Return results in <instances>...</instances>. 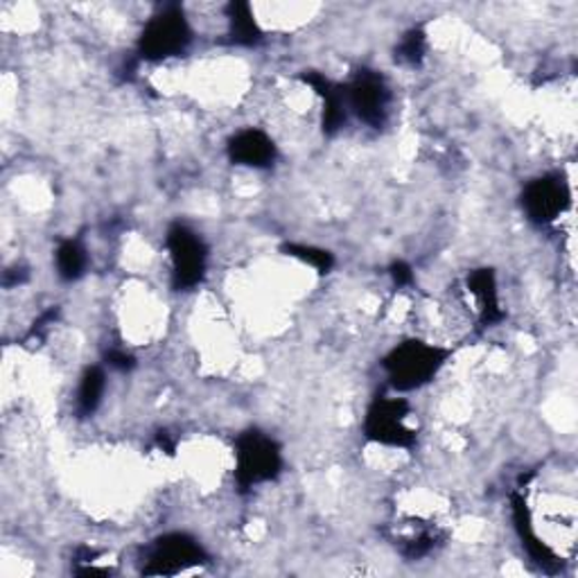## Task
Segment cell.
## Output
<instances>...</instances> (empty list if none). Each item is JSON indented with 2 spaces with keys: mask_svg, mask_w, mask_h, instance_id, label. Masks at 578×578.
<instances>
[{
  "mask_svg": "<svg viewBox=\"0 0 578 578\" xmlns=\"http://www.w3.org/2000/svg\"><path fill=\"white\" fill-rule=\"evenodd\" d=\"M450 355L452 353L448 349L427 344L422 340H405L382 360V368L387 373L389 387L398 394H407L425 387L437 377Z\"/></svg>",
  "mask_w": 578,
  "mask_h": 578,
  "instance_id": "cell-1",
  "label": "cell"
},
{
  "mask_svg": "<svg viewBox=\"0 0 578 578\" xmlns=\"http://www.w3.org/2000/svg\"><path fill=\"white\" fill-rule=\"evenodd\" d=\"M282 472V450L276 439L260 429H247L235 439V484L247 493Z\"/></svg>",
  "mask_w": 578,
  "mask_h": 578,
  "instance_id": "cell-2",
  "label": "cell"
},
{
  "mask_svg": "<svg viewBox=\"0 0 578 578\" xmlns=\"http://www.w3.org/2000/svg\"><path fill=\"white\" fill-rule=\"evenodd\" d=\"M192 43V28L181 6L161 8L144 23L136 55L138 62H165L183 55Z\"/></svg>",
  "mask_w": 578,
  "mask_h": 578,
  "instance_id": "cell-3",
  "label": "cell"
},
{
  "mask_svg": "<svg viewBox=\"0 0 578 578\" xmlns=\"http://www.w3.org/2000/svg\"><path fill=\"white\" fill-rule=\"evenodd\" d=\"M165 245L172 263V287L176 292H188L204 282L208 271V247L200 233L174 222L168 228Z\"/></svg>",
  "mask_w": 578,
  "mask_h": 578,
  "instance_id": "cell-4",
  "label": "cell"
},
{
  "mask_svg": "<svg viewBox=\"0 0 578 578\" xmlns=\"http://www.w3.org/2000/svg\"><path fill=\"white\" fill-rule=\"evenodd\" d=\"M409 414H411V405L405 398L398 396L375 398L364 416L366 439L377 446L411 450L418 441V434L407 425Z\"/></svg>",
  "mask_w": 578,
  "mask_h": 578,
  "instance_id": "cell-5",
  "label": "cell"
},
{
  "mask_svg": "<svg viewBox=\"0 0 578 578\" xmlns=\"http://www.w3.org/2000/svg\"><path fill=\"white\" fill-rule=\"evenodd\" d=\"M346 109L360 122L382 129L392 114V88L379 73L362 68L344 84Z\"/></svg>",
  "mask_w": 578,
  "mask_h": 578,
  "instance_id": "cell-6",
  "label": "cell"
},
{
  "mask_svg": "<svg viewBox=\"0 0 578 578\" xmlns=\"http://www.w3.org/2000/svg\"><path fill=\"white\" fill-rule=\"evenodd\" d=\"M211 558L206 549L188 534H165L144 552V576H174L192 567L206 565Z\"/></svg>",
  "mask_w": 578,
  "mask_h": 578,
  "instance_id": "cell-7",
  "label": "cell"
},
{
  "mask_svg": "<svg viewBox=\"0 0 578 578\" xmlns=\"http://www.w3.org/2000/svg\"><path fill=\"white\" fill-rule=\"evenodd\" d=\"M571 204V192L560 174H545L528 181L522 190V208L526 217L538 226L554 224L567 213Z\"/></svg>",
  "mask_w": 578,
  "mask_h": 578,
  "instance_id": "cell-8",
  "label": "cell"
},
{
  "mask_svg": "<svg viewBox=\"0 0 578 578\" xmlns=\"http://www.w3.org/2000/svg\"><path fill=\"white\" fill-rule=\"evenodd\" d=\"M226 152L231 163L251 170H269L278 159V148L274 138L263 129H254V127L237 131L228 140Z\"/></svg>",
  "mask_w": 578,
  "mask_h": 578,
  "instance_id": "cell-9",
  "label": "cell"
},
{
  "mask_svg": "<svg viewBox=\"0 0 578 578\" xmlns=\"http://www.w3.org/2000/svg\"><path fill=\"white\" fill-rule=\"evenodd\" d=\"M468 292L477 301L479 321L484 328H493L506 319V312L500 301V289H497V276L493 269L481 267L468 274Z\"/></svg>",
  "mask_w": 578,
  "mask_h": 578,
  "instance_id": "cell-10",
  "label": "cell"
},
{
  "mask_svg": "<svg viewBox=\"0 0 578 578\" xmlns=\"http://www.w3.org/2000/svg\"><path fill=\"white\" fill-rule=\"evenodd\" d=\"M511 509H513V522H515V528H517V536H520L526 554L532 556V560L538 563L545 571H549V574L560 571V567H563L560 558L534 532L532 511H528L526 500H524L522 493H513L511 495Z\"/></svg>",
  "mask_w": 578,
  "mask_h": 578,
  "instance_id": "cell-11",
  "label": "cell"
},
{
  "mask_svg": "<svg viewBox=\"0 0 578 578\" xmlns=\"http://www.w3.org/2000/svg\"><path fill=\"white\" fill-rule=\"evenodd\" d=\"M301 79L319 95L321 103H323V131L325 133H336L349 118V109H346V98H344V86L334 84L332 79H328L323 73H303Z\"/></svg>",
  "mask_w": 578,
  "mask_h": 578,
  "instance_id": "cell-12",
  "label": "cell"
},
{
  "mask_svg": "<svg viewBox=\"0 0 578 578\" xmlns=\"http://www.w3.org/2000/svg\"><path fill=\"white\" fill-rule=\"evenodd\" d=\"M107 392V373L103 366H88L82 377H79V387H77V398H75V409L77 416L86 418L98 411L103 405Z\"/></svg>",
  "mask_w": 578,
  "mask_h": 578,
  "instance_id": "cell-13",
  "label": "cell"
},
{
  "mask_svg": "<svg viewBox=\"0 0 578 578\" xmlns=\"http://www.w3.org/2000/svg\"><path fill=\"white\" fill-rule=\"evenodd\" d=\"M226 19H228V36L235 45L251 47L263 41V30L249 3H231L226 8Z\"/></svg>",
  "mask_w": 578,
  "mask_h": 578,
  "instance_id": "cell-14",
  "label": "cell"
},
{
  "mask_svg": "<svg viewBox=\"0 0 578 578\" xmlns=\"http://www.w3.org/2000/svg\"><path fill=\"white\" fill-rule=\"evenodd\" d=\"M443 536L441 532L434 524H420L418 532L411 526L407 532H400L396 536V547L400 549V554L409 560H420L425 556H429L434 549L441 545Z\"/></svg>",
  "mask_w": 578,
  "mask_h": 578,
  "instance_id": "cell-15",
  "label": "cell"
},
{
  "mask_svg": "<svg viewBox=\"0 0 578 578\" xmlns=\"http://www.w3.org/2000/svg\"><path fill=\"white\" fill-rule=\"evenodd\" d=\"M55 263H57L60 278L66 282H75L84 276L88 267V256L79 239H64V243L57 247Z\"/></svg>",
  "mask_w": 578,
  "mask_h": 578,
  "instance_id": "cell-16",
  "label": "cell"
},
{
  "mask_svg": "<svg viewBox=\"0 0 578 578\" xmlns=\"http://www.w3.org/2000/svg\"><path fill=\"white\" fill-rule=\"evenodd\" d=\"M427 55V34L422 28H411L403 34L398 47H396V60L405 66H420Z\"/></svg>",
  "mask_w": 578,
  "mask_h": 578,
  "instance_id": "cell-17",
  "label": "cell"
},
{
  "mask_svg": "<svg viewBox=\"0 0 578 578\" xmlns=\"http://www.w3.org/2000/svg\"><path fill=\"white\" fill-rule=\"evenodd\" d=\"M282 251L289 256V258H297L310 267H314L319 274H330L332 267H334V256L325 249H319V247H312V245H297V243H287L282 247Z\"/></svg>",
  "mask_w": 578,
  "mask_h": 578,
  "instance_id": "cell-18",
  "label": "cell"
},
{
  "mask_svg": "<svg viewBox=\"0 0 578 578\" xmlns=\"http://www.w3.org/2000/svg\"><path fill=\"white\" fill-rule=\"evenodd\" d=\"M57 314H60V310L57 308H51V310H45L36 321H34V325L30 328V332H28V340H41V336L47 332V328H51L53 323H55V319H57Z\"/></svg>",
  "mask_w": 578,
  "mask_h": 578,
  "instance_id": "cell-19",
  "label": "cell"
},
{
  "mask_svg": "<svg viewBox=\"0 0 578 578\" xmlns=\"http://www.w3.org/2000/svg\"><path fill=\"white\" fill-rule=\"evenodd\" d=\"M105 362H107V366H111V368H116V371H122V373H127V371H131V368L136 366L133 355L127 353V351H120V349H111V351L105 355Z\"/></svg>",
  "mask_w": 578,
  "mask_h": 578,
  "instance_id": "cell-20",
  "label": "cell"
},
{
  "mask_svg": "<svg viewBox=\"0 0 578 578\" xmlns=\"http://www.w3.org/2000/svg\"><path fill=\"white\" fill-rule=\"evenodd\" d=\"M389 274H392V278H394V282H396L398 287H409V285L414 282V269H411L405 260H396V263L392 265Z\"/></svg>",
  "mask_w": 578,
  "mask_h": 578,
  "instance_id": "cell-21",
  "label": "cell"
}]
</instances>
